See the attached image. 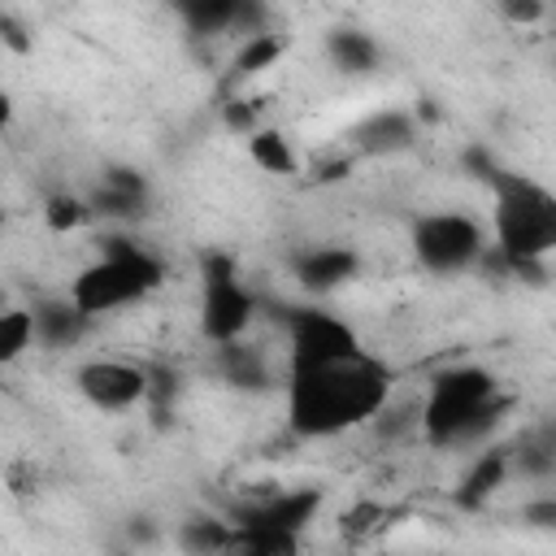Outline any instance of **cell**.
I'll list each match as a JSON object with an SVG mask.
<instances>
[{
	"instance_id": "d4e9b609",
	"label": "cell",
	"mask_w": 556,
	"mask_h": 556,
	"mask_svg": "<svg viewBox=\"0 0 556 556\" xmlns=\"http://www.w3.org/2000/svg\"><path fill=\"white\" fill-rule=\"evenodd\" d=\"M222 126L243 139L248 130L261 126V104L252 96H243V91H226V100H222Z\"/></svg>"
},
{
	"instance_id": "f546056e",
	"label": "cell",
	"mask_w": 556,
	"mask_h": 556,
	"mask_svg": "<svg viewBox=\"0 0 556 556\" xmlns=\"http://www.w3.org/2000/svg\"><path fill=\"white\" fill-rule=\"evenodd\" d=\"M174 400H178V374L169 365H148V400L143 404L165 413Z\"/></svg>"
},
{
	"instance_id": "5b68a950",
	"label": "cell",
	"mask_w": 556,
	"mask_h": 556,
	"mask_svg": "<svg viewBox=\"0 0 556 556\" xmlns=\"http://www.w3.org/2000/svg\"><path fill=\"white\" fill-rule=\"evenodd\" d=\"M200 334L208 343H226V339H243L261 313L256 291L243 282L239 261L222 248H204L200 252Z\"/></svg>"
},
{
	"instance_id": "44dd1931",
	"label": "cell",
	"mask_w": 556,
	"mask_h": 556,
	"mask_svg": "<svg viewBox=\"0 0 556 556\" xmlns=\"http://www.w3.org/2000/svg\"><path fill=\"white\" fill-rule=\"evenodd\" d=\"M230 534H235L230 517H208V513L187 517V521L174 526V543L182 552H191V556H222V552H230Z\"/></svg>"
},
{
	"instance_id": "5bb4252c",
	"label": "cell",
	"mask_w": 556,
	"mask_h": 556,
	"mask_svg": "<svg viewBox=\"0 0 556 556\" xmlns=\"http://www.w3.org/2000/svg\"><path fill=\"white\" fill-rule=\"evenodd\" d=\"M30 321H35V348L43 352H65V348H78L96 317H87L70 295H43L30 304Z\"/></svg>"
},
{
	"instance_id": "7a4b0ae2",
	"label": "cell",
	"mask_w": 556,
	"mask_h": 556,
	"mask_svg": "<svg viewBox=\"0 0 556 556\" xmlns=\"http://www.w3.org/2000/svg\"><path fill=\"white\" fill-rule=\"evenodd\" d=\"M491 191V243L482 248L478 265L495 269L500 278L517 282H547V261L556 252V195L504 161L482 182Z\"/></svg>"
},
{
	"instance_id": "277c9868",
	"label": "cell",
	"mask_w": 556,
	"mask_h": 556,
	"mask_svg": "<svg viewBox=\"0 0 556 556\" xmlns=\"http://www.w3.org/2000/svg\"><path fill=\"white\" fill-rule=\"evenodd\" d=\"M165 274H169L165 261L148 243L113 230V235H104L96 243V256L70 278V291L65 295L87 317H109V313L130 308V304L148 300L152 291H161L165 287Z\"/></svg>"
},
{
	"instance_id": "d6986e66",
	"label": "cell",
	"mask_w": 556,
	"mask_h": 556,
	"mask_svg": "<svg viewBox=\"0 0 556 556\" xmlns=\"http://www.w3.org/2000/svg\"><path fill=\"white\" fill-rule=\"evenodd\" d=\"M230 552L239 556H295L304 547V534L295 530H278V526H261V521H230Z\"/></svg>"
},
{
	"instance_id": "d6a6232c",
	"label": "cell",
	"mask_w": 556,
	"mask_h": 556,
	"mask_svg": "<svg viewBox=\"0 0 556 556\" xmlns=\"http://www.w3.org/2000/svg\"><path fill=\"white\" fill-rule=\"evenodd\" d=\"M126 539L139 543V547H152V543L161 539V526H156L152 517H130V521H126Z\"/></svg>"
},
{
	"instance_id": "cb8c5ba5",
	"label": "cell",
	"mask_w": 556,
	"mask_h": 556,
	"mask_svg": "<svg viewBox=\"0 0 556 556\" xmlns=\"http://www.w3.org/2000/svg\"><path fill=\"white\" fill-rule=\"evenodd\" d=\"M513 456V473L530 478V482H552L556 478V443L552 439H526L517 452L508 447Z\"/></svg>"
},
{
	"instance_id": "3957f363",
	"label": "cell",
	"mask_w": 556,
	"mask_h": 556,
	"mask_svg": "<svg viewBox=\"0 0 556 556\" xmlns=\"http://www.w3.org/2000/svg\"><path fill=\"white\" fill-rule=\"evenodd\" d=\"M517 400L500 387L495 369L478 361L443 365L426 378V391L417 400V434L439 452L482 447L500 434Z\"/></svg>"
},
{
	"instance_id": "2e32d148",
	"label": "cell",
	"mask_w": 556,
	"mask_h": 556,
	"mask_svg": "<svg viewBox=\"0 0 556 556\" xmlns=\"http://www.w3.org/2000/svg\"><path fill=\"white\" fill-rule=\"evenodd\" d=\"M282 56H287V35L274 30V26L261 30V35L239 39V48H235V56H230V65H226V91H243V83L261 78V74L274 70Z\"/></svg>"
},
{
	"instance_id": "7402d4cb",
	"label": "cell",
	"mask_w": 556,
	"mask_h": 556,
	"mask_svg": "<svg viewBox=\"0 0 556 556\" xmlns=\"http://www.w3.org/2000/svg\"><path fill=\"white\" fill-rule=\"evenodd\" d=\"M39 217L52 235H74V230H87L96 222L91 200L83 191H48L39 204Z\"/></svg>"
},
{
	"instance_id": "4dcf8cb0",
	"label": "cell",
	"mask_w": 556,
	"mask_h": 556,
	"mask_svg": "<svg viewBox=\"0 0 556 556\" xmlns=\"http://www.w3.org/2000/svg\"><path fill=\"white\" fill-rule=\"evenodd\" d=\"M521 521L530 526V530H556V495L552 491H543V495H534V500H526L521 504Z\"/></svg>"
},
{
	"instance_id": "ac0fdd59",
	"label": "cell",
	"mask_w": 556,
	"mask_h": 556,
	"mask_svg": "<svg viewBox=\"0 0 556 556\" xmlns=\"http://www.w3.org/2000/svg\"><path fill=\"white\" fill-rule=\"evenodd\" d=\"M243 152L261 174H274V178H295L300 174V152H295V143L282 126L261 122L256 130L243 135Z\"/></svg>"
},
{
	"instance_id": "f1b7e54d",
	"label": "cell",
	"mask_w": 556,
	"mask_h": 556,
	"mask_svg": "<svg viewBox=\"0 0 556 556\" xmlns=\"http://www.w3.org/2000/svg\"><path fill=\"white\" fill-rule=\"evenodd\" d=\"M269 17H274L269 0H239V4H235V22H230V35H235V39L261 35V30H269Z\"/></svg>"
},
{
	"instance_id": "8992f818",
	"label": "cell",
	"mask_w": 556,
	"mask_h": 556,
	"mask_svg": "<svg viewBox=\"0 0 556 556\" xmlns=\"http://www.w3.org/2000/svg\"><path fill=\"white\" fill-rule=\"evenodd\" d=\"M408 248L413 261L434 274V278H456L478 265L486 248V226L473 213L460 208H439V213H417L408 226Z\"/></svg>"
},
{
	"instance_id": "e575fe53",
	"label": "cell",
	"mask_w": 556,
	"mask_h": 556,
	"mask_svg": "<svg viewBox=\"0 0 556 556\" xmlns=\"http://www.w3.org/2000/svg\"><path fill=\"white\" fill-rule=\"evenodd\" d=\"M0 230H4V208H0Z\"/></svg>"
},
{
	"instance_id": "ffe728a7",
	"label": "cell",
	"mask_w": 556,
	"mask_h": 556,
	"mask_svg": "<svg viewBox=\"0 0 556 556\" xmlns=\"http://www.w3.org/2000/svg\"><path fill=\"white\" fill-rule=\"evenodd\" d=\"M235 4H239V0H169L174 17L182 22V30H187L191 39L230 35V22H235Z\"/></svg>"
},
{
	"instance_id": "484cf974",
	"label": "cell",
	"mask_w": 556,
	"mask_h": 556,
	"mask_svg": "<svg viewBox=\"0 0 556 556\" xmlns=\"http://www.w3.org/2000/svg\"><path fill=\"white\" fill-rule=\"evenodd\" d=\"M387 521V508L378 504V500H356L352 508H343V517H339V530H343V539H365V534H374L378 526Z\"/></svg>"
},
{
	"instance_id": "30bf717a",
	"label": "cell",
	"mask_w": 556,
	"mask_h": 556,
	"mask_svg": "<svg viewBox=\"0 0 556 556\" xmlns=\"http://www.w3.org/2000/svg\"><path fill=\"white\" fill-rule=\"evenodd\" d=\"M361 269H365V256L348 243H308L291 256V278L313 300H326V295L352 287L361 278Z\"/></svg>"
},
{
	"instance_id": "7c38bea8",
	"label": "cell",
	"mask_w": 556,
	"mask_h": 556,
	"mask_svg": "<svg viewBox=\"0 0 556 556\" xmlns=\"http://www.w3.org/2000/svg\"><path fill=\"white\" fill-rule=\"evenodd\" d=\"M421 122L413 117V109H374L352 126V152L356 156H400L408 148H417Z\"/></svg>"
},
{
	"instance_id": "e0dca14e",
	"label": "cell",
	"mask_w": 556,
	"mask_h": 556,
	"mask_svg": "<svg viewBox=\"0 0 556 556\" xmlns=\"http://www.w3.org/2000/svg\"><path fill=\"white\" fill-rule=\"evenodd\" d=\"M213 352H217V374L230 387H243V391H269L274 387V369H269L265 352L256 343H248V334L213 343Z\"/></svg>"
},
{
	"instance_id": "6da1fadb",
	"label": "cell",
	"mask_w": 556,
	"mask_h": 556,
	"mask_svg": "<svg viewBox=\"0 0 556 556\" xmlns=\"http://www.w3.org/2000/svg\"><path fill=\"white\" fill-rule=\"evenodd\" d=\"M391 387H395V369L369 348L321 365H291L287 430L295 439H339L348 430H361L391 400Z\"/></svg>"
},
{
	"instance_id": "4316f807",
	"label": "cell",
	"mask_w": 556,
	"mask_h": 556,
	"mask_svg": "<svg viewBox=\"0 0 556 556\" xmlns=\"http://www.w3.org/2000/svg\"><path fill=\"white\" fill-rule=\"evenodd\" d=\"M356 161H361V156H356L352 148H348V152H334V156H321V161L308 165V182H313V187H339V182L352 178Z\"/></svg>"
},
{
	"instance_id": "836d02e7",
	"label": "cell",
	"mask_w": 556,
	"mask_h": 556,
	"mask_svg": "<svg viewBox=\"0 0 556 556\" xmlns=\"http://www.w3.org/2000/svg\"><path fill=\"white\" fill-rule=\"evenodd\" d=\"M13 117H17V100H13L9 87H0V135L13 126Z\"/></svg>"
},
{
	"instance_id": "8fae6325",
	"label": "cell",
	"mask_w": 556,
	"mask_h": 556,
	"mask_svg": "<svg viewBox=\"0 0 556 556\" xmlns=\"http://www.w3.org/2000/svg\"><path fill=\"white\" fill-rule=\"evenodd\" d=\"M326 508V486H287V491H265L256 500L235 504L226 517L230 521H261V526H278V530H295L304 534Z\"/></svg>"
},
{
	"instance_id": "1f68e13d",
	"label": "cell",
	"mask_w": 556,
	"mask_h": 556,
	"mask_svg": "<svg viewBox=\"0 0 556 556\" xmlns=\"http://www.w3.org/2000/svg\"><path fill=\"white\" fill-rule=\"evenodd\" d=\"M500 4V13L513 22V26H534V22H543V13H547V0H495Z\"/></svg>"
},
{
	"instance_id": "ba28073f",
	"label": "cell",
	"mask_w": 556,
	"mask_h": 556,
	"mask_svg": "<svg viewBox=\"0 0 556 556\" xmlns=\"http://www.w3.org/2000/svg\"><path fill=\"white\" fill-rule=\"evenodd\" d=\"M74 391L96 413H130L148 400V365L122 356H91L74 365Z\"/></svg>"
},
{
	"instance_id": "603a6c76",
	"label": "cell",
	"mask_w": 556,
	"mask_h": 556,
	"mask_svg": "<svg viewBox=\"0 0 556 556\" xmlns=\"http://www.w3.org/2000/svg\"><path fill=\"white\" fill-rule=\"evenodd\" d=\"M35 348V321L22 304H0V369L17 365Z\"/></svg>"
},
{
	"instance_id": "83f0119b",
	"label": "cell",
	"mask_w": 556,
	"mask_h": 556,
	"mask_svg": "<svg viewBox=\"0 0 556 556\" xmlns=\"http://www.w3.org/2000/svg\"><path fill=\"white\" fill-rule=\"evenodd\" d=\"M0 48L13 52V56H30L35 52V30L22 13L13 9H0Z\"/></svg>"
},
{
	"instance_id": "9c48e42d",
	"label": "cell",
	"mask_w": 556,
	"mask_h": 556,
	"mask_svg": "<svg viewBox=\"0 0 556 556\" xmlns=\"http://www.w3.org/2000/svg\"><path fill=\"white\" fill-rule=\"evenodd\" d=\"M87 200H91V213L100 222L130 226V222H139V217L152 213V182H148V174L139 165L113 161V165L100 169V178L87 191Z\"/></svg>"
},
{
	"instance_id": "9a60e30c",
	"label": "cell",
	"mask_w": 556,
	"mask_h": 556,
	"mask_svg": "<svg viewBox=\"0 0 556 556\" xmlns=\"http://www.w3.org/2000/svg\"><path fill=\"white\" fill-rule=\"evenodd\" d=\"M321 48H326V61L348 78H365V74H374L382 65L378 39L369 30H361V26H330Z\"/></svg>"
},
{
	"instance_id": "4fadbf2b",
	"label": "cell",
	"mask_w": 556,
	"mask_h": 556,
	"mask_svg": "<svg viewBox=\"0 0 556 556\" xmlns=\"http://www.w3.org/2000/svg\"><path fill=\"white\" fill-rule=\"evenodd\" d=\"M513 478V456H508V447H500L495 439L491 443H482L478 452H473V460L465 465V473H460V482H456V491H452V504L460 508V513H482L486 504H491V495H500V486Z\"/></svg>"
},
{
	"instance_id": "52a82bcc",
	"label": "cell",
	"mask_w": 556,
	"mask_h": 556,
	"mask_svg": "<svg viewBox=\"0 0 556 556\" xmlns=\"http://www.w3.org/2000/svg\"><path fill=\"white\" fill-rule=\"evenodd\" d=\"M282 334H287V369L291 365H321L339 361L365 348L356 326L321 304H287L282 308Z\"/></svg>"
}]
</instances>
